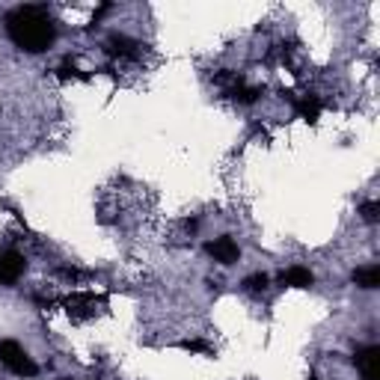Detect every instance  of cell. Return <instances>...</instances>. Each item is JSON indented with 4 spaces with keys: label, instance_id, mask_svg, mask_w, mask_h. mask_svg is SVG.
Returning a JSON list of instances; mask_svg holds the SVG:
<instances>
[{
    "label": "cell",
    "instance_id": "1",
    "mask_svg": "<svg viewBox=\"0 0 380 380\" xmlns=\"http://www.w3.org/2000/svg\"><path fill=\"white\" fill-rule=\"evenodd\" d=\"M3 30L9 42L27 54L48 51L54 39H57V24H54L48 6H36V3L9 9L3 15Z\"/></svg>",
    "mask_w": 380,
    "mask_h": 380
},
{
    "label": "cell",
    "instance_id": "2",
    "mask_svg": "<svg viewBox=\"0 0 380 380\" xmlns=\"http://www.w3.org/2000/svg\"><path fill=\"white\" fill-rule=\"evenodd\" d=\"M0 365L9 368V372L18 374V377H36L39 374V365L33 363L27 356V351L21 348L18 342H13V339L0 342Z\"/></svg>",
    "mask_w": 380,
    "mask_h": 380
},
{
    "label": "cell",
    "instance_id": "3",
    "mask_svg": "<svg viewBox=\"0 0 380 380\" xmlns=\"http://www.w3.org/2000/svg\"><path fill=\"white\" fill-rule=\"evenodd\" d=\"M60 306L69 312L74 321H86V318H93L95 312L104 306V297L102 294H93V292H77L72 297H63Z\"/></svg>",
    "mask_w": 380,
    "mask_h": 380
},
{
    "label": "cell",
    "instance_id": "4",
    "mask_svg": "<svg viewBox=\"0 0 380 380\" xmlns=\"http://www.w3.org/2000/svg\"><path fill=\"white\" fill-rule=\"evenodd\" d=\"M27 271V259L18 250L0 253V285H15Z\"/></svg>",
    "mask_w": 380,
    "mask_h": 380
},
{
    "label": "cell",
    "instance_id": "5",
    "mask_svg": "<svg viewBox=\"0 0 380 380\" xmlns=\"http://www.w3.org/2000/svg\"><path fill=\"white\" fill-rule=\"evenodd\" d=\"M354 363L360 368L363 380H380V348L377 345H360L354 351Z\"/></svg>",
    "mask_w": 380,
    "mask_h": 380
},
{
    "label": "cell",
    "instance_id": "6",
    "mask_svg": "<svg viewBox=\"0 0 380 380\" xmlns=\"http://www.w3.org/2000/svg\"><path fill=\"white\" fill-rule=\"evenodd\" d=\"M205 250H208V255H214L220 264H235L241 259V247L235 244V238H229V235H223L217 241H208Z\"/></svg>",
    "mask_w": 380,
    "mask_h": 380
},
{
    "label": "cell",
    "instance_id": "7",
    "mask_svg": "<svg viewBox=\"0 0 380 380\" xmlns=\"http://www.w3.org/2000/svg\"><path fill=\"white\" fill-rule=\"evenodd\" d=\"M143 45L134 42L131 36H122V33H113L107 42H104V51L110 54V57H122V60H134L140 54Z\"/></svg>",
    "mask_w": 380,
    "mask_h": 380
},
{
    "label": "cell",
    "instance_id": "8",
    "mask_svg": "<svg viewBox=\"0 0 380 380\" xmlns=\"http://www.w3.org/2000/svg\"><path fill=\"white\" fill-rule=\"evenodd\" d=\"M279 283L288 288H312L315 276H312V271H306V267H288V271L279 274Z\"/></svg>",
    "mask_w": 380,
    "mask_h": 380
},
{
    "label": "cell",
    "instance_id": "9",
    "mask_svg": "<svg viewBox=\"0 0 380 380\" xmlns=\"http://www.w3.org/2000/svg\"><path fill=\"white\" fill-rule=\"evenodd\" d=\"M354 285L365 288V292H374V288H380V267L377 264H368V267H356V271L351 274Z\"/></svg>",
    "mask_w": 380,
    "mask_h": 380
},
{
    "label": "cell",
    "instance_id": "10",
    "mask_svg": "<svg viewBox=\"0 0 380 380\" xmlns=\"http://www.w3.org/2000/svg\"><path fill=\"white\" fill-rule=\"evenodd\" d=\"M292 98V93H283ZM294 107H297V113L303 116L306 122H318V113H321V102H318V95H303V98H292Z\"/></svg>",
    "mask_w": 380,
    "mask_h": 380
},
{
    "label": "cell",
    "instance_id": "11",
    "mask_svg": "<svg viewBox=\"0 0 380 380\" xmlns=\"http://www.w3.org/2000/svg\"><path fill=\"white\" fill-rule=\"evenodd\" d=\"M264 93L262 86H247V84H238V86H232L229 89V98H235L238 104H253V102H259V95Z\"/></svg>",
    "mask_w": 380,
    "mask_h": 380
},
{
    "label": "cell",
    "instance_id": "12",
    "mask_svg": "<svg viewBox=\"0 0 380 380\" xmlns=\"http://www.w3.org/2000/svg\"><path fill=\"white\" fill-rule=\"evenodd\" d=\"M267 283H271V276L267 274H250L247 279H244V292H250V294H262Z\"/></svg>",
    "mask_w": 380,
    "mask_h": 380
},
{
    "label": "cell",
    "instance_id": "13",
    "mask_svg": "<svg viewBox=\"0 0 380 380\" xmlns=\"http://www.w3.org/2000/svg\"><path fill=\"white\" fill-rule=\"evenodd\" d=\"M360 217L365 223H377L380 220V203H374V199H368V203L360 205Z\"/></svg>",
    "mask_w": 380,
    "mask_h": 380
},
{
    "label": "cell",
    "instance_id": "14",
    "mask_svg": "<svg viewBox=\"0 0 380 380\" xmlns=\"http://www.w3.org/2000/svg\"><path fill=\"white\" fill-rule=\"evenodd\" d=\"M182 348L184 351H190V354H205V356H211L214 351H211V345L208 342H203V339H190V342H182Z\"/></svg>",
    "mask_w": 380,
    "mask_h": 380
},
{
    "label": "cell",
    "instance_id": "15",
    "mask_svg": "<svg viewBox=\"0 0 380 380\" xmlns=\"http://www.w3.org/2000/svg\"><path fill=\"white\" fill-rule=\"evenodd\" d=\"M57 77H63V81H65V77H86V74H84V72H77L74 65L65 63V65H60V69H57Z\"/></svg>",
    "mask_w": 380,
    "mask_h": 380
},
{
    "label": "cell",
    "instance_id": "16",
    "mask_svg": "<svg viewBox=\"0 0 380 380\" xmlns=\"http://www.w3.org/2000/svg\"><path fill=\"white\" fill-rule=\"evenodd\" d=\"M63 279H72V283H77V279H81V274H77V271H69V267H60V271H57Z\"/></svg>",
    "mask_w": 380,
    "mask_h": 380
},
{
    "label": "cell",
    "instance_id": "17",
    "mask_svg": "<svg viewBox=\"0 0 380 380\" xmlns=\"http://www.w3.org/2000/svg\"><path fill=\"white\" fill-rule=\"evenodd\" d=\"M309 380H318V374H315V372H312V374H309Z\"/></svg>",
    "mask_w": 380,
    "mask_h": 380
}]
</instances>
